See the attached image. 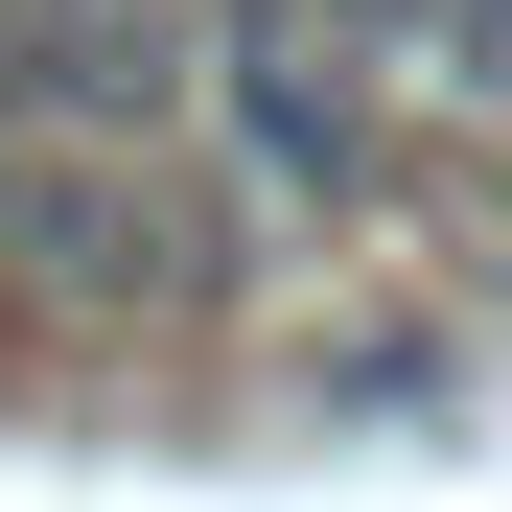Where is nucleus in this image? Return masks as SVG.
I'll return each mask as SVG.
<instances>
[{"label":"nucleus","mask_w":512,"mask_h":512,"mask_svg":"<svg viewBox=\"0 0 512 512\" xmlns=\"http://www.w3.org/2000/svg\"><path fill=\"white\" fill-rule=\"evenodd\" d=\"M187 140H210V187H256V210L373 187V140H396L373 24H350V0H210V24H187Z\"/></svg>","instance_id":"obj_1"},{"label":"nucleus","mask_w":512,"mask_h":512,"mask_svg":"<svg viewBox=\"0 0 512 512\" xmlns=\"http://www.w3.org/2000/svg\"><path fill=\"white\" fill-rule=\"evenodd\" d=\"M373 24V94L443 117V140H512V0H350Z\"/></svg>","instance_id":"obj_2"}]
</instances>
